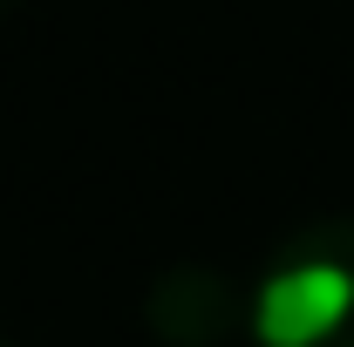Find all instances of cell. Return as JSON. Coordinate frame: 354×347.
Segmentation results:
<instances>
[{"instance_id": "obj_1", "label": "cell", "mask_w": 354, "mask_h": 347, "mask_svg": "<svg viewBox=\"0 0 354 347\" xmlns=\"http://www.w3.org/2000/svg\"><path fill=\"white\" fill-rule=\"evenodd\" d=\"M266 347H354V218H313L272 245L252 293Z\"/></svg>"}, {"instance_id": "obj_2", "label": "cell", "mask_w": 354, "mask_h": 347, "mask_svg": "<svg viewBox=\"0 0 354 347\" xmlns=\"http://www.w3.org/2000/svg\"><path fill=\"white\" fill-rule=\"evenodd\" d=\"M143 313H150V327L171 347H218L239 327L245 300H239V279L232 272H218V265H205V259H177V265H164L150 279Z\"/></svg>"}, {"instance_id": "obj_3", "label": "cell", "mask_w": 354, "mask_h": 347, "mask_svg": "<svg viewBox=\"0 0 354 347\" xmlns=\"http://www.w3.org/2000/svg\"><path fill=\"white\" fill-rule=\"evenodd\" d=\"M0 7H7V0H0Z\"/></svg>"}, {"instance_id": "obj_4", "label": "cell", "mask_w": 354, "mask_h": 347, "mask_svg": "<svg viewBox=\"0 0 354 347\" xmlns=\"http://www.w3.org/2000/svg\"><path fill=\"white\" fill-rule=\"evenodd\" d=\"M0 347H7V341H0Z\"/></svg>"}]
</instances>
